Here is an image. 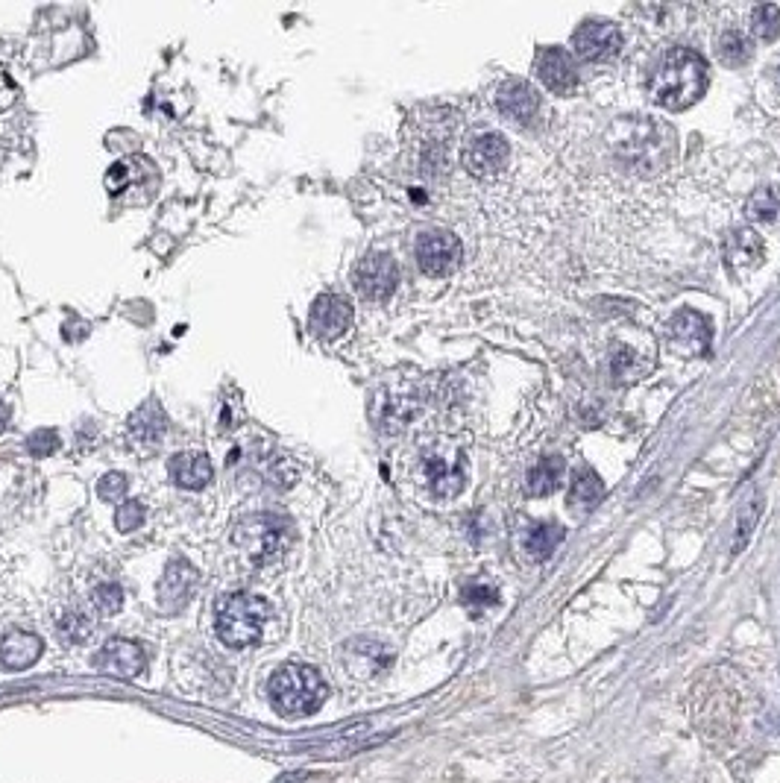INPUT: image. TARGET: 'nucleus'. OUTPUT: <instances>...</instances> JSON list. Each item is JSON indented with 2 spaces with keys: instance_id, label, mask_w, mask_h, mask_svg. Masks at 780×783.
<instances>
[{
  "instance_id": "f257e3e1",
  "label": "nucleus",
  "mask_w": 780,
  "mask_h": 783,
  "mask_svg": "<svg viewBox=\"0 0 780 783\" xmlns=\"http://www.w3.org/2000/svg\"><path fill=\"white\" fill-rule=\"evenodd\" d=\"M651 100L660 103L669 112H681L690 109L693 103L701 100V94L707 91V65L704 59L687 50V47H675L669 50L660 65L654 68L649 80Z\"/></svg>"
},
{
  "instance_id": "f03ea898",
  "label": "nucleus",
  "mask_w": 780,
  "mask_h": 783,
  "mask_svg": "<svg viewBox=\"0 0 780 783\" xmlns=\"http://www.w3.org/2000/svg\"><path fill=\"white\" fill-rule=\"evenodd\" d=\"M267 693L282 716H305L326 701V681L308 663H285L273 672Z\"/></svg>"
},
{
  "instance_id": "7ed1b4c3",
  "label": "nucleus",
  "mask_w": 780,
  "mask_h": 783,
  "mask_svg": "<svg viewBox=\"0 0 780 783\" xmlns=\"http://www.w3.org/2000/svg\"><path fill=\"white\" fill-rule=\"evenodd\" d=\"M270 619V605L253 593H229L217 602V637L232 649H247L259 643Z\"/></svg>"
},
{
  "instance_id": "20e7f679",
  "label": "nucleus",
  "mask_w": 780,
  "mask_h": 783,
  "mask_svg": "<svg viewBox=\"0 0 780 783\" xmlns=\"http://www.w3.org/2000/svg\"><path fill=\"white\" fill-rule=\"evenodd\" d=\"M625 135H619L616 141V153L637 171L643 174H657L660 168H666L669 156H672V130L660 127V124H625Z\"/></svg>"
},
{
  "instance_id": "39448f33",
  "label": "nucleus",
  "mask_w": 780,
  "mask_h": 783,
  "mask_svg": "<svg viewBox=\"0 0 780 783\" xmlns=\"http://www.w3.org/2000/svg\"><path fill=\"white\" fill-rule=\"evenodd\" d=\"M511 162V147L499 132H481L464 147V165L478 179L499 176Z\"/></svg>"
},
{
  "instance_id": "423d86ee",
  "label": "nucleus",
  "mask_w": 780,
  "mask_h": 783,
  "mask_svg": "<svg viewBox=\"0 0 780 783\" xmlns=\"http://www.w3.org/2000/svg\"><path fill=\"white\" fill-rule=\"evenodd\" d=\"M464 256V247L449 232H426L417 238V264L426 276H449Z\"/></svg>"
},
{
  "instance_id": "0eeeda50",
  "label": "nucleus",
  "mask_w": 780,
  "mask_h": 783,
  "mask_svg": "<svg viewBox=\"0 0 780 783\" xmlns=\"http://www.w3.org/2000/svg\"><path fill=\"white\" fill-rule=\"evenodd\" d=\"M396 282H399V267L388 253H370L355 267V288L364 300H376V303L388 300L396 291Z\"/></svg>"
},
{
  "instance_id": "6e6552de",
  "label": "nucleus",
  "mask_w": 780,
  "mask_h": 783,
  "mask_svg": "<svg viewBox=\"0 0 780 783\" xmlns=\"http://www.w3.org/2000/svg\"><path fill=\"white\" fill-rule=\"evenodd\" d=\"M622 47V33L607 21H587L572 36V53L584 62H602L616 56Z\"/></svg>"
},
{
  "instance_id": "1a4fd4ad",
  "label": "nucleus",
  "mask_w": 780,
  "mask_h": 783,
  "mask_svg": "<svg viewBox=\"0 0 780 783\" xmlns=\"http://www.w3.org/2000/svg\"><path fill=\"white\" fill-rule=\"evenodd\" d=\"M534 71H537V80L543 86L549 88L552 94H572L578 88V74H575V65L569 59L564 47H546L537 53L534 59Z\"/></svg>"
},
{
  "instance_id": "9d476101",
  "label": "nucleus",
  "mask_w": 780,
  "mask_h": 783,
  "mask_svg": "<svg viewBox=\"0 0 780 783\" xmlns=\"http://www.w3.org/2000/svg\"><path fill=\"white\" fill-rule=\"evenodd\" d=\"M147 657H144V649L132 640H109L97 657H94V666L103 672V675H115V678H135L141 669H144Z\"/></svg>"
},
{
  "instance_id": "9b49d317",
  "label": "nucleus",
  "mask_w": 780,
  "mask_h": 783,
  "mask_svg": "<svg viewBox=\"0 0 780 783\" xmlns=\"http://www.w3.org/2000/svg\"><path fill=\"white\" fill-rule=\"evenodd\" d=\"M352 323V308L344 297H335V294H323L317 297L314 305H311V317H308V326L314 335L332 341V338H341Z\"/></svg>"
},
{
  "instance_id": "f8f14e48",
  "label": "nucleus",
  "mask_w": 780,
  "mask_h": 783,
  "mask_svg": "<svg viewBox=\"0 0 780 783\" xmlns=\"http://www.w3.org/2000/svg\"><path fill=\"white\" fill-rule=\"evenodd\" d=\"M669 332H672L675 347L687 352V355H704L710 349V338H713L710 320L693 308L678 311L669 323Z\"/></svg>"
},
{
  "instance_id": "ddd939ff",
  "label": "nucleus",
  "mask_w": 780,
  "mask_h": 783,
  "mask_svg": "<svg viewBox=\"0 0 780 783\" xmlns=\"http://www.w3.org/2000/svg\"><path fill=\"white\" fill-rule=\"evenodd\" d=\"M232 540L241 546V549H247L250 555H253V561H267L270 555H276L279 552V540H282V534H279V528H276V522L267 520V517H253V520H244L235 531H232Z\"/></svg>"
},
{
  "instance_id": "4468645a",
  "label": "nucleus",
  "mask_w": 780,
  "mask_h": 783,
  "mask_svg": "<svg viewBox=\"0 0 780 783\" xmlns=\"http://www.w3.org/2000/svg\"><path fill=\"white\" fill-rule=\"evenodd\" d=\"M496 106L508 121L531 124L540 112V94L528 86L525 80H508L496 91Z\"/></svg>"
},
{
  "instance_id": "2eb2a0df",
  "label": "nucleus",
  "mask_w": 780,
  "mask_h": 783,
  "mask_svg": "<svg viewBox=\"0 0 780 783\" xmlns=\"http://www.w3.org/2000/svg\"><path fill=\"white\" fill-rule=\"evenodd\" d=\"M200 575L197 569L185 561H174L168 564L162 581H159V605L168 613H176L182 605H188V599L194 596V587H197Z\"/></svg>"
},
{
  "instance_id": "dca6fc26",
  "label": "nucleus",
  "mask_w": 780,
  "mask_h": 783,
  "mask_svg": "<svg viewBox=\"0 0 780 783\" xmlns=\"http://www.w3.org/2000/svg\"><path fill=\"white\" fill-rule=\"evenodd\" d=\"M44 652L42 637L30 634V631H9L0 640V666L9 672H21L27 666H33Z\"/></svg>"
},
{
  "instance_id": "f3484780",
  "label": "nucleus",
  "mask_w": 780,
  "mask_h": 783,
  "mask_svg": "<svg viewBox=\"0 0 780 783\" xmlns=\"http://www.w3.org/2000/svg\"><path fill=\"white\" fill-rule=\"evenodd\" d=\"M171 476L185 490H203L212 481V461L203 452H179L171 458Z\"/></svg>"
},
{
  "instance_id": "a211bd4d",
  "label": "nucleus",
  "mask_w": 780,
  "mask_h": 783,
  "mask_svg": "<svg viewBox=\"0 0 780 783\" xmlns=\"http://www.w3.org/2000/svg\"><path fill=\"white\" fill-rule=\"evenodd\" d=\"M165 429H168V417H165V411L159 408V402H153V399L144 402L130 417V435L135 443L153 446L159 437L165 435Z\"/></svg>"
},
{
  "instance_id": "6ab92c4d",
  "label": "nucleus",
  "mask_w": 780,
  "mask_h": 783,
  "mask_svg": "<svg viewBox=\"0 0 780 783\" xmlns=\"http://www.w3.org/2000/svg\"><path fill=\"white\" fill-rule=\"evenodd\" d=\"M725 256L731 261V267H757L763 256H766V247H763V238L754 232V229H737L731 238H728V250Z\"/></svg>"
},
{
  "instance_id": "aec40b11",
  "label": "nucleus",
  "mask_w": 780,
  "mask_h": 783,
  "mask_svg": "<svg viewBox=\"0 0 780 783\" xmlns=\"http://www.w3.org/2000/svg\"><path fill=\"white\" fill-rule=\"evenodd\" d=\"M426 479L437 496H458L464 490V473L443 458H432L426 464Z\"/></svg>"
},
{
  "instance_id": "412c9836",
  "label": "nucleus",
  "mask_w": 780,
  "mask_h": 783,
  "mask_svg": "<svg viewBox=\"0 0 780 783\" xmlns=\"http://www.w3.org/2000/svg\"><path fill=\"white\" fill-rule=\"evenodd\" d=\"M564 540V528L555 522H543L537 528H531V534L525 537V552L531 561H546Z\"/></svg>"
},
{
  "instance_id": "4be33fe9",
  "label": "nucleus",
  "mask_w": 780,
  "mask_h": 783,
  "mask_svg": "<svg viewBox=\"0 0 780 783\" xmlns=\"http://www.w3.org/2000/svg\"><path fill=\"white\" fill-rule=\"evenodd\" d=\"M605 496V484L596 473H575L572 479V490H569V505L575 511H590L593 505H599Z\"/></svg>"
},
{
  "instance_id": "5701e85b",
  "label": "nucleus",
  "mask_w": 780,
  "mask_h": 783,
  "mask_svg": "<svg viewBox=\"0 0 780 783\" xmlns=\"http://www.w3.org/2000/svg\"><path fill=\"white\" fill-rule=\"evenodd\" d=\"M561 479H564V461L546 458L528 473V490H531V496H549L561 487Z\"/></svg>"
},
{
  "instance_id": "b1692460",
  "label": "nucleus",
  "mask_w": 780,
  "mask_h": 783,
  "mask_svg": "<svg viewBox=\"0 0 780 783\" xmlns=\"http://www.w3.org/2000/svg\"><path fill=\"white\" fill-rule=\"evenodd\" d=\"M748 218L760 220V223H778L780 220V194L775 188H760L757 194H751L748 200Z\"/></svg>"
},
{
  "instance_id": "393cba45",
  "label": "nucleus",
  "mask_w": 780,
  "mask_h": 783,
  "mask_svg": "<svg viewBox=\"0 0 780 783\" xmlns=\"http://www.w3.org/2000/svg\"><path fill=\"white\" fill-rule=\"evenodd\" d=\"M754 47L751 42L739 33V30H728L722 39H719V56L728 68H742L748 59H751Z\"/></svg>"
},
{
  "instance_id": "a878e982",
  "label": "nucleus",
  "mask_w": 780,
  "mask_h": 783,
  "mask_svg": "<svg viewBox=\"0 0 780 783\" xmlns=\"http://www.w3.org/2000/svg\"><path fill=\"white\" fill-rule=\"evenodd\" d=\"M751 33L760 42H775L780 36V9L775 3H763L751 15Z\"/></svg>"
},
{
  "instance_id": "bb28decb",
  "label": "nucleus",
  "mask_w": 780,
  "mask_h": 783,
  "mask_svg": "<svg viewBox=\"0 0 780 783\" xmlns=\"http://www.w3.org/2000/svg\"><path fill=\"white\" fill-rule=\"evenodd\" d=\"M760 511H763V496L754 493V496L742 505V511H739L737 546H734V555H739V552L748 546V540H751V534H754V528H757V522H760Z\"/></svg>"
},
{
  "instance_id": "cd10ccee",
  "label": "nucleus",
  "mask_w": 780,
  "mask_h": 783,
  "mask_svg": "<svg viewBox=\"0 0 780 783\" xmlns=\"http://www.w3.org/2000/svg\"><path fill=\"white\" fill-rule=\"evenodd\" d=\"M91 602L103 616H115L118 610L124 608V590L118 584H100V587H94Z\"/></svg>"
},
{
  "instance_id": "c85d7f7f",
  "label": "nucleus",
  "mask_w": 780,
  "mask_h": 783,
  "mask_svg": "<svg viewBox=\"0 0 780 783\" xmlns=\"http://www.w3.org/2000/svg\"><path fill=\"white\" fill-rule=\"evenodd\" d=\"M59 634L71 643H83L88 634H91V619L86 613L74 610V613H65L62 622H59Z\"/></svg>"
},
{
  "instance_id": "c756f323",
  "label": "nucleus",
  "mask_w": 780,
  "mask_h": 783,
  "mask_svg": "<svg viewBox=\"0 0 780 783\" xmlns=\"http://www.w3.org/2000/svg\"><path fill=\"white\" fill-rule=\"evenodd\" d=\"M646 373V367L640 364V358L631 352V349H619L616 355H613V376H619V379H637V376H643Z\"/></svg>"
},
{
  "instance_id": "7c9ffc66",
  "label": "nucleus",
  "mask_w": 780,
  "mask_h": 783,
  "mask_svg": "<svg viewBox=\"0 0 780 783\" xmlns=\"http://www.w3.org/2000/svg\"><path fill=\"white\" fill-rule=\"evenodd\" d=\"M56 446H59V435H56L53 429H39V432H33V435L27 437V449H30V455H36V458L56 452Z\"/></svg>"
},
{
  "instance_id": "2f4dec72",
  "label": "nucleus",
  "mask_w": 780,
  "mask_h": 783,
  "mask_svg": "<svg viewBox=\"0 0 780 783\" xmlns=\"http://www.w3.org/2000/svg\"><path fill=\"white\" fill-rule=\"evenodd\" d=\"M144 522V505L141 502H124L115 514L118 531H135Z\"/></svg>"
},
{
  "instance_id": "473e14b6",
  "label": "nucleus",
  "mask_w": 780,
  "mask_h": 783,
  "mask_svg": "<svg viewBox=\"0 0 780 783\" xmlns=\"http://www.w3.org/2000/svg\"><path fill=\"white\" fill-rule=\"evenodd\" d=\"M97 493H100V499H106V502H115V499H121L124 493H127V476H121V473H106L100 484H97Z\"/></svg>"
},
{
  "instance_id": "72a5a7b5",
  "label": "nucleus",
  "mask_w": 780,
  "mask_h": 783,
  "mask_svg": "<svg viewBox=\"0 0 780 783\" xmlns=\"http://www.w3.org/2000/svg\"><path fill=\"white\" fill-rule=\"evenodd\" d=\"M464 602L470 605V608H490V605H496L499 602V593L493 590V587H484V584H473V587H467L464 590Z\"/></svg>"
},
{
  "instance_id": "f704fd0d",
  "label": "nucleus",
  "mask_w": 780,
  "mask_h": 783,
  "mask_svg": "<svg viewBox=\"0 0 780 783\" xmlns=\"http://www.w3.org/2000/svg\"><path fill=\"white\" fill-rule=\"evenodd\" d=\"M124 182H127V165H115V168L106 174V185H109V191H121Z\"/></svg>"
},
{
  "instance_id": "c9c22d12",
  "label": "nucleus",
  "mask_w": 780,
  "mask_h": 783,
  "mask_svg": "<svg viewBox=\"0 0 780 783\" xmlns=\"http://www.w3.org/2000/svg\"><path fill=\"white\" fill-rule=\"evenodd\" d=\"M6 426H9V408H6V405L0 402V432H3Z\"/></svg>"
}]
</instances>
